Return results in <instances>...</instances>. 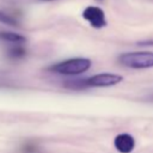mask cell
Listing matches in <instances>:
<instances>
[{
  "instance_id": "obj_1",
  "label": "cell",
  "mask_w": 153,
  "mask_h": 153,
  "mask_svg": "<svg viewBox=\"0 0 153 153\" xmlns=\"http://www.w3.org/2000/svg\"><path fill=\"white\" fill-rule=\"evenodd\" d=\"M92 66V61L87 57H73L56 62L47 68L48 72L61 75H78L88 71Z\"/></svg>"
},
{
  "instance_id": "obj_2",
  "label": "cell",
  "mask_w": 153,
  "mask_h": 153,
  "mask_svg": "<svg viewBox=\"0 0 153 153\" xmlns=\"http://www.w3.org/2000/svg\"><path fill=\"white\" fill-rule=\"evenodd\" d=\"M118 62L133 69L153 68V51H130L123 53L117 57Z\"/></svg>"
},
{
  "instance_id": "obj_3",
  "label": "cell",
  "mask_w": 153,
  "mask_h": 153,
  "mask_svg": "<svg viewBox=\"0 0 153 153\" xmlns=\"http://www.w3.org/2000/svg\"><path fill=\"white\" fill-rule=\"evenodd\" d=\"M123 76L115 73H98L84 79L85 88L88 87H109L120 84Z\"/></svg>"
},
{
  "instance_id": "obj_4",
  "label": "cell",
  "mask_w": 153,
  "mask_h": 153,
  "mask_svg": "<svg viewBox=\"0 0 153 153\" xmlns=\"http://www.w3.org/2000/svg\"><path fill=\"white\" fill-rule=\"evenodd\" d=\"M82 18L88 22V24L94 29H102L106 26L105 12L98 6H87L82 11Z\"/></svg>"
},
{
  "instance_id": "obj_5",
  "label": "cell",
  "mask_w": 153,
  "mask_h": 153,
  "mask_svg": "<svg viewBox=\"0 0 153 153\" xmlns=\"http://www.w3.org/2000/svg\"><path fill=\"white\" fill-rule=\"evenodd\" d=\"M114 146L120 153H131L135 148V139L128 133H121L115 136Z\"/></svg>"
},
{
  "instance_id": "obj_6",
  "label": "cell",
  "mask_w": 153,
  "mask_h": 153,
  "mask_svg": "<svg viewBox=\"0 0 153 153\" xmlns=\"http://www.w3.org/2000/svg\"><path fill=\"white\" fill-rule=\"evenodd\" d=\"M0 39L4 42L13 43V44H23L26 42L25 36L17 32H11V31H0Z\"/></svg>"
},
{
  "instance_id": "obj_7",
  "label": "cell",
  "mask_w": 153,
  "mask_h": 153,
  "mask_svg": "<svg viewBox=\"0 0 153 153\" xmlns=\"http://www.w3.org/2000/svg\"><path fill=\"white\" fill-rule=\"evenodd\" d=\"M26 55V50L23 47V44H13L11 48L7 49V56L13 60L23 59Z\"/></svg>"
},
{
  "instance_id": "obj_8",
  "label": "cell",
  "mask_w": 153,
  "mask_h": 153,
  "mask_svg": "<svg viewBox=\"0 0 153 153\" xmlns=\"http://www.w3.org/2000/svg\"><path fill=\"white\" fill-rule=\"evenodd\" d=\"M0 22H2L5 24H8V25H12V26L17 25V20L12 16H10V14L2 12V11H0Z\"/></svg>"
},
{
  "instance_id": "obj_9",
  "label": "cell",
  "mask_w": 153,
  "mask_h": 153,
  "mask_svg": "<svg viewBox=\"0 0 153 153\" xmlns=\"http://www.w3.org/2000/svg\"><path fill=\"white\" fill-rule=\"evenodd\" d=\"M39 1H54V0H39Z\"/></svg>"
},
{
  "instance_id": "obj_10",
  "label": "cell",
  "mask_w": 153,
  "mask_h": 153,
  "mask_svg": "<svg viewBox=\"0 0 153 153\" xmlns=\"http://www.w3.org/2000/svg\"><path fill=\"white\" fill-rule=\"evenodd\" d=\"M98 1H103V0H98Z\"/></svg>"
}]
</instances>
